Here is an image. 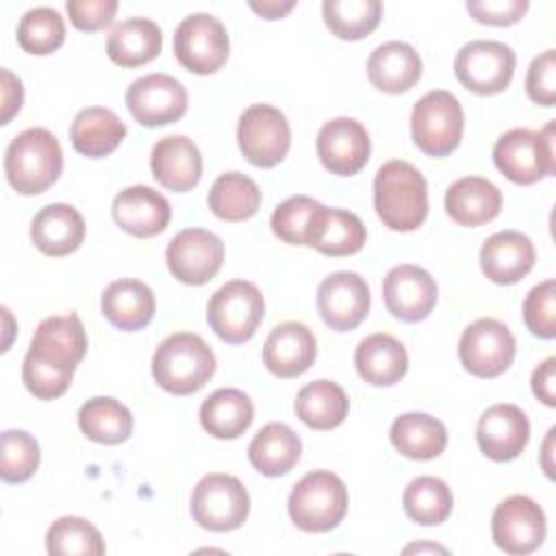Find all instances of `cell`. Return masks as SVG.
Here are the masks:
<instances>
[{
  "instance_id": "obj_31",
  "label": "cell",
  "mask_w": 556,
  "mask_h": 556,
  "mask_svg": "<svg viewBox=\"0 0 556 556\" xmlns=\"http://www.w3.org/2000/svg\"><path fill=\"white\" fill-rule=\"evenodd\" d=\"M302 454L300 437L287 426L271 421L263 426L248 447V458L256 471L267 478L289 473Z\"/></svg>"
},
{
  "instance_id": "obj_17",
  "label": "cell",
  "mask_w": 556,
  "mask_h": 556,
  "mask_svg": "<svg viewBox=\"0 0 556 556\" xmlns=\"http://www.w3.org/2000/svg\"><path fill=\"white\" fill-rule=\"evenodd\" d=\"M369 152V132L352 117H334L319 128L317 156L337 176L358 174L367 165Z\"/></svg>"
},
{
  "instance_id": "obj_5",
  "label": "cell",
  "mask_w": 556,
  "mask_h": 556,
  "mask_svg": "<svg viewBox=\"0 0 556 556\" xmlns=\"http://www.w3.org/2000/svg\"><path fill=\"white\" fill-rule=\"evenodd\" d=\"M289 517L304 532H328L348 513V489L337 473L308 471L289 493Z\"/></svg>"
},
{
  "instance_id": "obj_40",
  "label": "cell",
  "mask_w": 556,
  "mask_h": 556,
  "mask_svg": "<svg viewBox=\"0 0 556 556\" xmlns=\"http://www.w3.org/2000/svg\"><path fill=\"white\" fill-rule=\"evenodd\" d=\"M324 22L339 39L356 41L367 37L382 17L380 0H324Z\"/></svg>"
},
{
  "instance_id": "obj_9",
  "label": "cell",
  "mask_w": 556,
  "mask_h": 556,
  "mask_svg": "<svg viewBox=\"0 0 556 556\" xmlns=\"http://www.w3.org/2000/svg\"><path fill=\"white\" fill-rule=\"evenodd\" d=\"M515 63L517 59L510 46L491 39H476L458 50L454 74L465 89L478 96H493L510 85Z\"/></svg>"
},
{
  "instance_id": "obj_10",
  "label": "cell",
  "mask_w": 556,
  "mask_h": 556,
  "mask_svg": "<svg viewBox=\"0 0 556 556\" xmlns=\"http://www.w3.org/2000/svg\"><path fill=\"white\" fill-rule=\"evenodd\" d=\"M230 52L224 24L211 13L187 15L174 33V54L178 63L193 74L217 72Z\"/></svg>"
},
{
  "instance_id": "obj_2",
  "label": "cell",
  "mask_w": 556,
  "mask_h": 556,
  "mask_svg": "<svg viewBox=\"0 0 556 556\" xmlns=\"http://www.w3.org/2000/svg\"><path fill=\"white\" fill-rule=\"evenodd\" d=\"M215 374V354L193 332H174L159 343L152 356V376L161 389L174 395L200 391Z\"/></svg>"
},
{
  "instance_id": "obj_26",
  "label": "cell",
  "mask_w": 556,
  "mask_h": 556,
  "mask_svg": "<svg viewBox=\"0 0 556 556\" xmlns=\"http://www.w3.org/2000/svg\"><path fill=\"white\" fill-rule=\"evenodd\" d=\"M102 315L119 330L132 332L146 328L156 311L152 289L137 278L113 280L100 300Z\"/></svg>"
},
{
  "instance_id": "obj_45",
  "label": "cell",
  "mask_w": 556,
  "mask_h": 556,
  "mask_svg": "<svg viewBox=\"0 0 556 556\" xmlns=\"http://www.w3.org/2000/svg\"><path fill=\"white\" fill-rule=\"evenodd\" d=\"M523 321L534 337H556V280L549 278L530 289L523 302Z\"/></svg>"
},
{
  "instance_id": "obj_47",
  "label": "cell",
  "mask_w": 556,
  "mask_h": 556,
  "mask_svg": "<svg viewBox=\"0 0 556 556\" xmlns=\"http://www.w3.org/2000/svg\"><path fill=\"white\" fill-rule=\"evenodd\" d=\"M65 9L78 30L93 33L111 26L117 11V0H67Z\"/></svg>"
},
{
  "instance_id": "obj_52",
  "label": "cell",
  "mask_w": 556,
  "mask_h": 556,
  "mask_svg": "<svg viewBox=\"0 0 556 556\" xmlns=\"http://www.w3.org/2000/svg\"><path fill=\"white\" fill-rule=\"evenodd\" d=\"M554 428L547 432V439H545V456H543V469H545V473L552 478V465H549V460H547V456H549V450H552V439H554Z\"/></svg>"
},
{
  "instance_id": "obj_51",
  "label": "cell",
  "mask_w": 556,
  "mask_h": 556,
  "mask_svg": "<svg viewBox=\"0 0 556 556\" xmlns=\"http://www.w3.org/2000/svg\"><path fill=\"white\" fill-rule=\"evenodd\" d=\"M295 7V0H287V2H276V0H261V2H250V9L254 13H258L265 20H278L285 13H289Z\"/></svg>"
},
{
  "instance_id": "obj_13",
  "label": "cell",
  "mask_w": 556,
  "mask_h": 556,
  "mask_svg": "<svg viewBox=\"0 0 556 556\" xmlns=\"http://www.w3.org/2000/svg\"><path fill=\"white\" fill-rule=\"evenodd\" d=\"M545 513L526 495H510L500 502L491 517V534L495 545L513 556L534 552L545 539Z\"/></svg>"
},
{
  "instance_id": "obj_46",
  "label": "cell",
  "mask_w": 556,
  "mask_h": 556,
  "mask_svg": "<svg viewBox=\"0 0 556 556\" xmlns=\"http://www.w3.org/2000/svg\"><path fill=\"white\" fill-rule=\"evenodd\" d=\"M528 98L541 106H554L556 102V50H545L534 56L526 76Z\"/></svg>"
},
{
  "instance_id": "obj_16",
  "label": "cell",
  "mask_w": 556,
  "mask_h": 556,
  "mask_svg": "<svg viewBox=\"0 0 556 556\" xmlns=\"http://www.w3.org/2000/svg\"><path fill=\"white\" fill-rule=\"evenodd\" d=\"M369 304V287L356 271H334L317 287V311L337 332L354 330L367 317Z\"/></svg>"
},
{
  "instance_id": "obj_21",
  "label": "cell",
  "mask_w": 556,
  "mask_h": 556,
  "mask_svg": "<svg viewBox=\"0 0 556 556\" xmlns=\"http://www.w3.org/2000/svg\"><path fill=\"white\" fill-rule=\"evenodd\" d=\"M115 224L132 237H154L163 232L172 217V206L165 195L148 185H132L113 198L111 206Z\"/></svg>"
},
{
  "instance_id": "obj_18",
  "label": "cell",
  "mask_w": 556,
  "mask_h": 556,
  "mask_svg": "<svg viewBox=\"0 0 556 556\" xmlns=\"http://www.w3.org/2000/svg\"><path fill=\"white\" fill-rule=\"evenodd\" d=\"M387 311L408 324L421 321L437 304V282L419 265H395L382 282Z\"/></svg>"
},
{
  "instance_id": "obj_3",
  "label": "cell",
  "mask_w": 556,
  "mask_h": 556,
  "mask_svg": "<svg viewBox=\"0 0 556 556\" xmlns=\"http://www.w3.org/2000/svg\"><path fill=\"white\" fill-rule=\"evenodd\" d=\"M63 169L59 139L46 128H26L11 139L4 152L9 185L22 195L43 193L56 182Z\"/></svg>"
},
{
  "instance_id": "obj_37",
  "label": "cell",
  "mask_w": 556,
  "mask_h": 556,
  "mask_svg": "<svg viewBox=\"0 0 556 556\" xmlns=\"http://www.w3.org/2000/svg\"><path fill=\"white\" fill-rule=\"evenodd\" d=\"M83 434L102 445H119L132 432V413L113 397H91L78 410Z\"/></svg>"
},
{
  "instance_id": "obj_38",
  "label": "cell",
  "mask_w": 556,
  "mask_h": 556,
  "mask_svg": "<svg viewBox=\"0 0 556 556\" xmlns=\"http://www.w3.org/2000/svg\"><path fill=\"white\" fill-rule=\"evenodd\" d=\"M261 206V189L258 185L241 174L226 172L215 178L208 191V208L226 222H243L250 219Z\"/></svg>"
},
{
  "instance_id": "obj_41",
  "label": "cell",
  "mask_w": 556,
  "mask_h": 556,
  "mask_svg": "<svg viewBox=\"0 0 556 556\" xmlns=\"http://www.w3.org/2000/svg\"><path fill=\"white\" fill-rule=\"evenodd\" d=\"M46 549L54 556H102L104 541L100 530L83 517L65 515L52 521L46 532Z\"/></svg>"
},
{
  "instance_id": "obj_30",
  "label": "cell",
  "mask_w": 556,
  "mask_h": 556,
  "mask_svg": "<svg viewBox=\"0 0 556 556\" xmlns=\"http://www.w3.org/2000/svg\"><path fill=\"white\" fill-rule=\"evenodd\" d=\"M354 365L367 384L389 387L404 378L408 369V354L395 337L376 332L358 343L354 352Z\"/></svg>"
},
{
  "instance_id": "obj_15",
  "label": "cell",
  "mask_w": 556,
  "mask_h": 556,
  "mask_svg": "<svg viewBox=\"0 0 556 556\" xmlns=\"http://www.w3.org/2000/svg\"><path fill=\"white\" fill-rule=\"evenodd\" d=\"M165 261L176 280L206 285L222 267L224 243L204 228H185L167 243Z\"/></svg>"
},
{
  "instance_id": "obj_14",
  "label": "cell",
  "mask_w": 556,
  "mask_h": 556,
  "mask_svg": "<svg viewBox=\"0 0 556 556\" xmlns=\"http://www.w3.org/2000/svg\"><path fill=\"white\" fill-rule=\"evenodd\" d=\"M130 115L146 128L178 122L187 111V91L169 74H146L130 83L126 91Z\"/></svg>"
},
{
  "instance_id": "obj_42",
  "label": "cell",
  "mask_w": 556,
  "mask_h": 556,
  "mask_svg": "<svg viewBox=\"0 0 556 556\" xmlns=\"http://www.w3.org/2000/svg\"><path fill=\"white\" fill-rule=\"evenodd\" d=\"M65 41V22L52 7L28 9L17 24V43L28 54H52Z\"/></svg>"
},
{
  "instance_id": "obj_19",
  "label": "cell",
  "mask_w": 556,
  "mask_h": 556,
  "mask_svg": "<svg viewBox=\"0 0 556 556\" xmlns=\"http://www.w3.org/2000/svg\"><path fill=\"white\" fill-rule=\"evenodd\" d=\"M530 439V421L515 404H495L480 415L476 441L484 456L495 463L517 458Z\"/></svg>"
},
{
  "instance_id": "obj_8",
  "label": "cell",
  "mask_w": 556,
  "mask_h": 556,
  "mask_svg": "<svg viewBox=\"0 0 556 556\" xmlns=\"http://www.w3.org/2000/svg\"><path fill=\"white\" fill-rule=\"evenodd\" d=\"M250 513V495L239 478L228 473L204 476L191 493L195 523L211 532H230L243 526Z\"/></svg>"
},
{
  "instance_id": "obj_49",
  "label": "cell",
  "mask_w": 556,
  "mask_h": 556,
  "mask_svg": "<svg viewBox=\"0 0 556 556\" xmlns=\"http://www.w3.org/2000/svg\"><path fill=\"white\" fill-rule=\"evenodd\" d=\"M532 393L545 404L556 406V358H545L534 371H532Z\"/></svg>"
},
{
  "instance_id": "obj_27",
  "label": "cell",
  "mask_w": 556,
  "mask_h": 556,
  "mask_svg": "<svg viewBox=\"0 0 556 556\" xmlns=\"http://www.w3.org/2000/svg\"><path fill=\"white\" fill-rule=\"evenodd\" d=\"M365 237L367 232L358 215L345 208L319 206L313 215L306 245L326 256H350L363 248Z\"/></svg>"
},
{
  "instance_id": "obj_24",
  "label": "cell",
  "mask_w": 556,
  "mask_h": 556,
  "mask_svg": "<svg viewBox=\"0 0 556 556\" xmlns=\"http://www.w3.org/2000/svg\"><path fill=\"white\" fill-rule=\"evenodd\" d=\"M152 176L169 191H189L200 182L202 156L185 135H169L154 143L150 156Z\"/></svg>"
},
{
  "instance_id": "obj_33",
  "label": "cell",
  "mask_w": 556,
  "mask_h": 556,
  "mask_svg": "<svg viewBox=\"0 0 556 556\" xmlns=\"http://www.w3.org/2000/svg\"><path fill=\"white\" fill-rule=\"evenodd\" d=\"M126 137V124L104 106H87L76 113L70 126V139L76 152L100 159L111 154Z\"/></svg>"
},
{
  "instance_id": "obj_7",
  "label": "cell",
  "mask_w": 556,
  "mask_h": 556,
  "mask_svg": "<svg viewBox=\"0 0 556 556\" xmlns=\"http://www.w3.org/2000/svg\"><path fill=\"white\" fill-rule=\"evenodd\" d=\"M265 315L261 289L250 280H230L219 287L206 306L211 330L226 343H243L252 339Z\"/></svg>"
},
{
  "instance_id": "obj_44",
  "label": "cell",
  "mask_w": 556,
  "mask_h": 556,
  "mask_svg": "<svg viewBox=\"0 0 556 556\" xmlns=\"http://www.w3.org/2000/svg\"><path fill=\"white\" fill-rule=\"evenodd\" d=\"M321 204L308 195L287 198L271 213V230L278 239L291 245H306L311 222Z\"/></svg>"
},
{
  "instance_id": "obj_20",
  "label": "cell",
  "mask_w": 556,
  "mask_h": 556,
  "mask_svg": "<svg viewBox=\"0 0 556 556\" xmlns=\"http://www.w3.org/2000/svg\"><path fill=\"white\" fill-rule=\"evenodd\" d=\"M85 352H87V334L76 313L46 317L37 326L28 348V354L67 371L76 369Z\"/></svg>"
},
{
  "instance_id": "obj_32",
  "label": "cell",
  "mask_w": 556,
  "mask_h": 556,
  "mask_svg": "<svg viewBox=\"0 0 556 556\" xmlns=\"http://www.w3.org/2000/svg\"><path fill=\"white\" fill-rule=\"evenodd\" d=\"M161 28L148 17H128L113 26L106 39V54L119 67H137L159 56Z\"/></svg>"
},
{
  "instance_id": "obj_35",
  "label": "cell",
  "mask_w": 556,
  "mask_h": 556,
  "mask_svg": "<svg viewBox=\"0 0 556 556\" xmlns=\"http://www.w3.org/2000/svg\"><path fill=\"white\" fill-rule=\"evenodd\" d=\"M252 419L254 404L239 389H217L200 406V424L215 439L241 437Z\"/></svg>"
},
{
  "instance_id": "obj_28",
  "label": "cell",
  "mask_w": 556,
  "mask_h": 556,
  "mask_svg": "<svg viewBox=\"0 0 556 556\" xmlns=\"http://www.w3.org/2000/svg\"><path fill=\"white\" fill-rule=\"evenodd\" d=\"M502 208L500 189L480 176H465L445 191V211L460 226H482L497 217Z\"/></svg>"
},
{
  "instance_id": "obj_34",
  "label": "cell",
  "mask_w": 556,
  "mask_h": 556,
  "mask_svg": "<svg viewBox=\"0 0 556 556\" xmlns=\"http://www.w3.org/2000/svg\"><path fill=\"white\" fill-rule=\"evenodd\" d=\"M393 447L413 460L437 458L447 445L445 426L428 413H404L389 430Z\"/></svg>"
},
{
  "instance_id": "obj_50",
  "label": "cell",
  "mask_w": 556,
  "mask_h": 556,
  "mask_svg": "<svg viewBox=\"0 0 556 556\" xmlns=\"http://www.w3.org/2000/svg\"><path fill=\"white\" fill-rule=\"evenodd\" d=\"M2 115H0V124H9L11 117L20 111L22 100H24V87L22 80L11 74L9 70L2 67Z\"/></svg>"
},
{
  "instance_id": "obj_4",
  "label": "cell",
  "mask_w": 556,
  "mask_h": 556,
  "mask_svg": "<svg viewBox=\"0 0 556 556\" xmlns=\"http://www.w3.org/2000/svg\"><path fill=\"white\" fill-rule=\"evenodd\" d=\"M554 122L543 130L513 128L504 132L493 146L495 167L517 185H532L545 176H554Z\"/></svg>"
},
{
  "instance_id": "obj_1",
  "label": "cell",
  "mask_w": 556,
  "mask_h": 556,
  "mask_svg": "<svg viewBox=\"0 0 556 556\" xmlns=\"http://www.w3.org/2000/svg\"><path fill=\"white\" fill-rule=\"evenodd\" d=\"M374 208L395 232L419 228L428 215V185L408 161H387L374 178Z\"/></svg>"
},
{
  "instance_id": "obj_29",
  "label": "cell",
  "mask_w": 556,
  "mask_h": 556,
  "mask_svg": "<svg viewBox=\"0 0 556 556\" xmlns=\"http://www.w3.org/2000/svg\"><path fill=\"white\" fill-rule=\"evenodd\" d=\"M421 76V59L406 41L378 46L367 61L369 83L384 93H404Z\"/></svg>"
},
{
  "instance_id": "obj_43",
  "label": "cell",
  "mask_w": 556,
  "mask_h": 556,
  "mask_svg": "<svg viewBox=\"0 0 556 556\" xmlns=\"http://www.w3.org/2000/svg\"><path fill=\"white\" fill-rule=\"evenodd\" d=\"M39 443L24 430L2 432V463L0 476L9 484L26 482L39 467Z\"/></svg>"
},
{
  "instance_id": "obj_23",
  "label": "cell",
  "mask_w": 556,
  "mask_h": 556,
  "mask_svg": "<svg viewBox=\"0 0 556 556\" xmlns=\"http://www.w3.org/2000/svg\"><path fill=\"white\" fill-rule=\"evenodd\" d=\"M534 245L519 230L491 235L480 248V267L495 285H515L534 267Z\"/></svg>"
},
{
  "instance_id": "obj_25",
  "label": "cell",
  "mask_w": 556,
  "mask_h": 556,
  "mask_svg": "<svg viewBox=\"0 0 556 556\" xmlns=\"http://www.w3.org/2000/svg\"><path fill=\"white\" fill-rule=\"evenodd\" d=\"M30 239L46 256L72 254L85 239V219L72 204H48L33 217Z\"/></svg>"
},
{
  "instance_id": "obj_11",
  "label": "cell",
  "mask_w": 556,
  "mask_h": 556,
  "mask_svg": "<svg viewBox=\"0 0 556 556\" xmlns=\"http://www.w3.org/2000/svg\"><path fill=\"white\" fill-rule=\"evenodd\" d=\"M241 154L256 167L278 165L291 146V128L282 111L271 104L248 106L237 126Z\"/></svg>"
},
{
  "instance_id": "obj_39",
  "label": "cell",
  "mask_w": 556,
  "mask_h": 556,
  "mask_svg": "<svg viewBox=\"0 0 556 556\" xmlns=\"http://www.w3.org/2000/svg\"><path fill=\"white\" fill-rule=\"evenodd\" d=\"M406 515L419 526L443 523L454 506L452 489L434 476H419L408 482L402 495Z\"/></svg>"
},
{
  "instance_id": "obj_36",
  "label": "cell",
  "mask_w": 556,
  "mask_h": 556,
  "mask_svg": "<svg viewBox=\"0 0 556 556\" xmlns=\"http://www.w3.org/2000/svg\"><path fill=\"white\" fill-rule=\"evenodd\" d=\"M295 415L313 430H330L348 417L350 400L332 380H315L302 387L295 395Z\"/></svg>"
},
{
  "instance_id": "obj_48",
  "label": "cell",
  "mask_w": 556,
  "mask_h": 556,
  "mask_svg": "<svg viewBox=\"0 0 556 556\" xmlns=\"http://www.w3.org/2000/svg\"><path fill=\"white\" fill-rule=\"evenodd\" d=\"M467 11L480 24L510 26L528 11V0H469Z\"/></svg>"
},
{
  "instance_id": "obj_22",
  "label": "cell",
  "mask_w": 556,
  "mask_h": 556,
  "mask_svg": "<svg viewBox=\"0 0 556 556\" xmlns=\"http://www.w3.org/2000/svg\"><path fill=\"white\" fill-rule=\"evenodd\" d=\"M315 334L300 321L278 324L263 345V363L278 378L302 376L315 361Z\"/></svg>"
},
{
  "instance_id": "obj_12",
  "label": "cell",
  "mask_w": 556,
  "mask_h": 556,
  "mask_svg": "<svg viewBox=\"0 0 556 556\" xmlns=\"http://www.w3.org/2000/svg\"><path fill=\"white\" fill-rule=\"evenodd\" d=\"M458 358L469 374L478 378H495L513 365L515 337L500 319L480 317L463 330Z\"/></svg>"
},
{
  "instance_id": "obj_6",
  "label": "cell",
  "mask_w": 556,
  "mask_h": 556,
  "mask_svg": "<svg viewBox=\"0 0 556 556\" xmlns=\"http://www.w3.org/2000/svg\"><path fill=\"white\" fill-rule=\"evenodd\" d=\"M463 106L445 89L428 91L410 113V135L415 146L428 156L452 154L463 137Z\"/></svg>"
}]
</instances>
